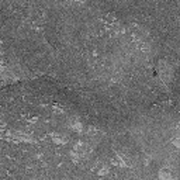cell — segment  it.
Instances as JSON below:
<instances>
[{
  "mask_svg": "<svg viewBox=\"0 0 180 180\" xmlns=\"http://www.w3.org/2000/svg\"><path fill=\"white\" fill-rule=\"evenodd\" d=\"M73 151H76L80 156H83V155H87V153L92 152V148H90V145L84 144V142H77L76 145H75V148H73Z\"/></svg>",
  "mask_w": 180,
  "mask_h": 180,
  "instance_id": "cell-2",
  "label": "cell"
},
{
  "mask_svg": "<svg viewBox=\"0 0 180 180\" xmlns=\"http://www.w3.org/2000/svg\"><path fill=\"white\" fill-rule=\"evenodd\" d=\"M87 134H89L90 137H99V135H101V131L97 129L94 125H90L89 129H87Z\"/></svg>",
  "mask_w": 180,
  "mask_h": 180,
  "instance_id": "cell-6",
  "label": "cell"
},
{
  "mask_svg": "<svg viewBox=\"0 0 180 180\" xmlns=\"http://www.w3.org/2000/svg\"><path fill=\"white\" fill-rule=\"evenodd\" d=\"M70 158L73 159V162H79V159H80V155L76 152V151H72L70 152Z\"/></svg>",
  "mask_w": 180,
  "mask_h": 180,
  "instance_id": "cell-8",
  "label": "cell"
},
{
  "mask_svg": "<svg viewBox=\"0 0 180 180\" xmlns=\"http://www.w3.org/2000/svg\"><path fill=\"white\" fill-rule=\"evenodd\" d=\"M159 179L160 180H172L173 179V176H172V173H170L169 169L163 167V169L159 170Z\"/></svg>",
  "mask_w": 180,
  "mask_h": 180,
  "instance_id": "cell-4",
  "label": "cell"
},
{
  "mask_svg": "<svg viewBox=\"0 0 180 180\" xmlns=\"http://www.w3.org/2000/svg\"><path fill=\"white\" fill-rule=\"evenodd\" d=\"M69 127L75 132H82L83 131V125H82V122H79V121H72V124H69Z\"/></svg>",
  "mask_w": 180,
  "mask_h": 180,
  "instance_id": "cell-5",
  "label": "cell"
},
{
  "mask_svg": "<svg viewBox=\"0 0 180 180\" xmlns=\"http://www.w3.org/2000/svg\"><path fill=\"white\" fill-rule=\"evenodd\" d=\"M172 142H173V145L176 146V148H179V149H180V135L177 137V138H174Z\"/></svg>",
  "mask_w": 180,
  "mask_h": 180,
  "instance_id": "cell-9",
  "label": "cell"
},
{
  "mask_svg": "<svg viewBox=\"0 0 180 180\" xmlns=\"http://www.w3.org/2000/svg\"><path fill=\"white\" fill-rule=\"evenodd\" d=\"M158 70H159V76H160V79H162L163 83H169L170 79H172V76H173V73H172L170 66L167 65L165 61H160Z\"/></svg>",
  "mask_w": 180,
  "mask_h": 180,
  "instance_id": "cell-1",
  "label": "cell"
},
{
  "mask_svg": "<svg viewBox=\"0 0 180 180\" xmlns=\"http://www.w3.org/2000/svg\"><path fill=\"white\" fill-rule=\"evenodd\" d=\"M52 141L55 142V144H58V145H63V144L68 142V138L63 137L62 134H52Z\"/></svg>",
  "mask_w": 180,
  "mask_h": 180,
  "instance_id": "cell-3",
  "label": "cell"
},
{
  "mask_svg": "<svg viewBox=\"0 0 180 180\" xmlns=\"http://www.w3.org/2000/svg\"><path fill=\"white\" fill-rule=\"evenodd\" d=\"M54 110H55V111H58V114H62V108H61V107H59V106H54Z\"/></svg>",
  "mask_w": 180,
  "mask_h": 180,
  "instance_id": "cell-10",
  "label": "cell"
},
{
  "mask_svg": "<svg viewBox=\"0 0 180 180\" xmlns=\"http://www.w3.org/2000/svg\"><path fill=\"white\" fill-rule=\"evenodd\" d=\"M97 173L100 174V176H106V174L110 173V170H108V167L106 166V165H101V166H99V170H97Z\"/></svg>",
  "mask_w": 180,
  "mask_h": 180,
  "instance_id": "cell-7",
  "label": "cell"
}]
</instances>
